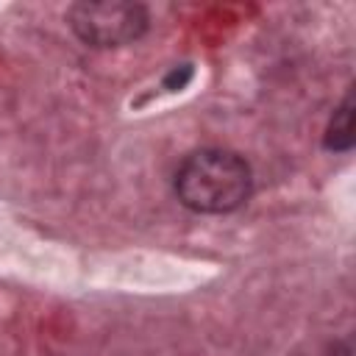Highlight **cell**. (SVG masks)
<instances>
[{"instance_id":"6da1fadb","label":"cell","mask_w":356,"mask_h":356,"mask_svg":"<svg viewBox=\"0 0 356 356\" xmlns=\"http://www.w3.org/2000/svg\"><path fill=\"white\" fill-rule=\"evenodd\" d=\"M253 172L248 161L222 147L195 150L175 172V197L197 214H228L248 203Z\"/></svg>"},{"instance_id":"3957f363","label":"cell","mask_w":356,"mask_h":356,"mask_svg":"<svg viewBox=\"0 0 356 356\" xmlns=\"http://www.w3.org/2000/svg\"><path fill=\"white\" fill-rule=\"evenodd\" d=\"M353 142H356V134H353V92H348L345 100L337 106L334 117L328 120L323 145L334 153H345V150L353 147Z\"/></svg>"},{"instance_id":"7a4b0ae2","label":"cell","mask_w":356,"mask_h":356,"mask_svg":"<svg viewBox=\"0 0 356 356\" xmlns=\"http://www.w3.org/2000/svg\"><path fill=\"white\" fill-rule=\"evenodd\" d=\"M147 8L128 0H81L67 8V25L89 47H122L147 31Z\"/></svg>"},{"instance_id":"277c9868","label":"cell","mask_w":356,"mask_h":356,"mask_svg":"<svg viewBox=\"0 0 356 356\" xmlns=\"http://www.w3.org/2000/svg\"><path fill=\"white\" fill-rule=\"evenodd\" d=\"M192 75H195V70H192V64H181V67H172L167 75H164V89L167 92H181L189 81H192Z\"/></svg>"}]
</instances>
